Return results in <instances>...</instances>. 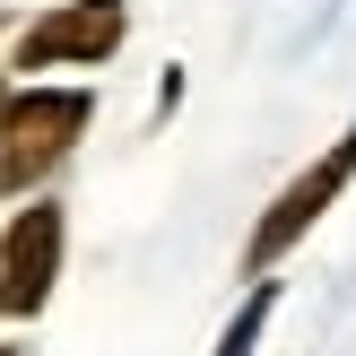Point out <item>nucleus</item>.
I'll return each instance as SVG.
<instances>
[{"mask_svg": "<svg viewBox=\"0 0 356 356\" xmlns=\"http://www.w3.org/2000/svg\"><path fill=\"white\" fill-rule=\"evenodd\" d=\"M0 104H9V61H0Z\"/></svg>", "mask_w": 356, "mask_h": 356, "instance_id": "423d86ee", "label": "nucleus"}, {"mask_svg": "<svg viewBox=\"0 0 356 356\" xmlns=\"http://www.w3.org/2000/svg\"><path fill=\"white\" fill-rule=\"evenodd\" d=\"M270 305H278V287H270V278H261V287H252V305H243L235 322H226V339H218V356H252V339H261V322H270Z\"/></svg>", "mask_w": 356, "mask_h": 356, "instance_id": "39448f33", "label": "nucleus"}, {"mask_svg": "<svg viewBox=\"0 0 356 356\" xmlns=\"http://www.w3.org/2000/svg\"><path fill=\"white\" fill-rule=\"evenodd\" d=\"M52 278H61V209L26 200L0 226V296H9V313H44Z\"/></svg>", "mask_w": 356, "mask_h": 356, "instance_id": "20e7f679", "label": "nucleus"}, {"mask_svg": "<svg viewBox=\"0 0 356 356\" xmlns=\"http://www.w3.org/2000/svg\"><path fill=\"white\" fill-rule=\"evenodd\" d=\"M0 313H9V296H0Z\"/></svg>", "mask_w": 356, "mask_h": 356, "instance_id": "0eeeda50", "label": "nucleus"}, {"mask_svg": "<svg viewBox=\"0 0 356 356\" xmlns=\"http://www.w3.org/2000/svg\"><path fill=\"white\" fill-rule=\"evenodd\" d=\"M356 183V122H348V131L339 139H330V148L322 156H313V165L305 174H296V183L287 191H278V200L270 209H261V218H252V243H243V278H270L278 270V261H287L296 252V243H305L313 235V226H322L330 218V200H339V191Z\"/></svg>", "mask_w": 356, "mask_h": 356, "instance_id": "f03ea898", "label": "nucleus"}, {"mask_svg": "<svg viewBox=\"0 0 356 356\" xmlns=\"http://www.w3.org/2000/svg\"><path fill=\"white\" fill-rule=\"evenodd\" d=\"M87 122H96V96L87 87H17L0 104V191H35L79 148Z\"/></svg>", "mask_w": 356, "mask_h": 356, "instance_id": "f257e3e1", "label": "nucleus"}, {"mask_svg": "<svg viewBox=\"0 0 356 356\" xmlns=\"http://www.w3.org/2000/svg\"><path fill=\"white\" fill-rule=\"evenodd\" d=\"M122 35H131L122 0H61L9 44V70H96L122 52Z\"/></svg>", "mask_w": 356, "mask_h": 356, "instance_id": "7ed1b4c3", "label": "nucleus"}]
</instances>
